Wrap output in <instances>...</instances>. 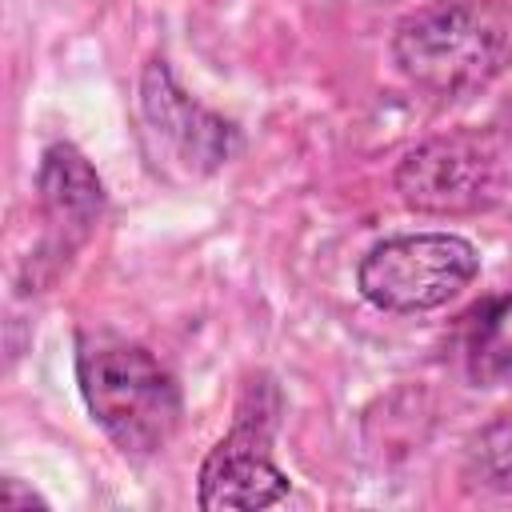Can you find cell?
<instances>
[{"label":"cell","mask_w":512,"mask_h":512,"mask_svg":"<svg viewBox=\"0 0 512 512\" xmlns=\"http://www.w3.org/2000/svg\"><path fill=\"white\" fill-rule=\"evenodd\" d=\"M272 420L276 408H260V400L240 408L232 432L200 464V508H268L288 496V476L272 460Z\"/></svg>","instance_id":"4"},{"label":"cell","mask_w":512,"mask_h":512,"mask_svg":"<svg viewBox=\"0 0 512 512\" xmlns=\"http://www.w3.org/2000/svg\"><path fill=\"white\" fill-rule=\"evenodd\" d=\"M36 192H40V208H44L48 224L56 232H68L72 244H80L92 232V224L100 220V208H104L100 176L72 144L44 148L40 172H36Z\"/></svg>","instance_id":"7"},{"label":"cell","mask_w":512,"mask_h":512,"mask_svg":"<svg viewBox=\"0 0 512 512\" xmlns=\"http://www.w3.org/2000/svg\"><path fill=\"white\" fill-rule=\"evenodd\" d=\"M396 188L412 208L468 212L496 196L492 192V156L472 136L428 140L404 156V164L396 168Z\"/></svg>","instance_id":"6"},{"label":"cell","mask_w":512,"mask_h":512,"mask_svg":"<svg viewBox=\"0 0 512 512\" xmlns=\"http://www.w3.org/2000/svg\"><path fill=\"white\" fill-rule=\"evenodd\" d=\"M468 472L496 492H512V416L484 424L468 440Z\"/></svg>","instance_id":"8"},{"label":"cell","mask_w":512,"mask_h":512,"mask_svg":"<svg viewBox=\"0 0 512 512\" xmlns=\"http://www.w3.org/2000/svg\"><path fill=\"white\" fill-rule=\"evenodd\" d=\"M140 112L148 128L172 144L192 172H216L240 152V128L200 100H192L164 60H152L140 76Z\"/></svg>","instance_id":"5"},{"label":"cell","mask_w":512,"mask_h":512,"mask_svg":"<svg viewBox=\"0 0 512 512\" xmlns=\"http://www.w3.org/2000/svg\"><path fill=\"white\" fill-rule=\"evenodd\" d=\"M392 60L416 88L464 96L508 64V36L472 4H432L396 24Z\"/></svg>","instance_id":"2"},{"label":"cell","mask_w":512,"mask_h":512,"mask_svg":"<svg viewBox=\"0 0 512 512\" xmlns=\"http://www.w3.org/2000/svg\"><path fill=\"white\" fill-rule=\"evenodd\" d=\"M480 272L472 240L456 232H408L372 244L356 268V288L380 312H432L460 296Z\"/></svg>","instance_id":"3"},{"label":"cell","mask_w":512,"mask_h":512,"mask_svg":"<svg viewBox=\"0 0 512 512\" xmlns=\"http://www.w3.org/2000/svg\"><path fill=\"white\" fill-rule=\"evenodd\" d=\"M76 380L92 420L128 456H156L180 428L184 396L176 376L140 344L84 340Z\"/></svg>","instance_id":"1"},{"label":"cell","mask_w":512,"mask_h":512,"mask_svg":"<svg viewBox=\"0 0 512 512\" xmlns=\"http://www.w3.org/2000/svg\"><path fill=\"white\" fill-rule=\"evenodd\" d=\"M0 504H4L8 512H32V508H44V500H40L32 488H24L16 476H4V484H0Z\"/></svg>","instance_id":"9"}]
</instances>
